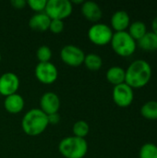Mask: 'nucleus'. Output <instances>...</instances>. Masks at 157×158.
<instances>
[{"label":"nucleus","instance_id":"1","mask_svg":"<svg viewBox=\"0 0 157 158\" xmlns=\"http://www.w3.org/2000/svg\"><path fill=\"white\" fill-rule=\"evenodd\" d=\"M125 82L133 88H142L145 86L152 77V67L144 59H136L132 61L125 70Z\"/></svg>","mask_w":157,"mask_h":158},{"label":"nucleus","instance_id":"2","mask_svg":"<svg viewBox=\"0 0 157 158\" xmlns=\"http://www.w3.org/2000/svg\"><path fill=\"white\" fill-rule=\"evenodd\" d=\"M48 117L39 108L29 110L21 120L23 131L29 136H38L48 127Z\"/></svg>","mask_w":157,"mask_h":158},{"label":"nucleus","instance_id":"3","mask_svg":"<svg viewBox=\"0 0 157 158\" xmlns=\"http://www.w3.org/2000/svg\"><path fill=\"white\" fill-rule=\"evenodd\" d=\"M58 150L65 158H83L88 152V143L83 138L69 136L60 141Z\"/></svg>","mask_w":157,"mask_h":158},{"label":"nucleus","instance_id":"4","mask_svg":"<svg viewBox=\"0 0 157 158\" xmlns=\"http://www.w3.org/2000/svg\"><path fill=\"white\" fill-rule=\"evenodd\" d=\"M111 46L116 54L120 56H131L137 47L136 41L127 31H116L111 39Z\"/></svg>","mask_w":157,"mask_h":158},{"label":"nucleus","instance_id":"5","mask_svg":"<svg viewBox=\"0 0 157 158\" xmlns=\"http://www.w3.org/2000/svg\"><path fill=\"white\" fill-rule=\"evenodd\" d=\"M73 6L68 0H48L44 13L51 19L63 20L72 13Z\"/></svg>","mask_w":157,"mask_h":158},{"label":"nucleus","instance_id":"6","mask_svg":"<svg viewBox=\"0 0 157 158\" xmlns=\"http://www.w3.org/2000/svg\"><path fill=\"white\" fill-rule=\"evenodd\" d=\"M112 29L105 23H94L88 31L89 40L95 45L103 46L111 42L113 37Z\"/></svg>","mask_w":157,"mask_h":158},{"label":"nucleus","instance_id":"7","mask_svg":"<svg viewBox=\"0 0 157 158\" xmlns=\"http://www.w3.org/2000/svg\"><path fill=\"white\" fill-rule=\"evenodd\" d=\"M60 57L66 65L77 68L83 64L85 54L80 47L73 44H68L61 49Z\"/></svg>","mask_w":157,"mask_h":158},{"label":"nucleus","instance_id":"8","mask_svg":"<svg viewBox=\"0 0 157 158\" xmlns=\"http://www.w3.org/2000/svg\"><path fill=\"white\" fill-rule=\"evenodd\" d=\"M36 79L43 84L49 85L54 83L58 77L56 67L51 62L38 63L34 69Z\"/></svg>","mask_w":157,"mask_h":158},{"label":"nucleus","instance_id":"9","mask_svg":"<svg viewBox=\"0 0 157 158\" xmlns=\"http://www.w3.org/2000/svg\"><path fill=\"white\" fill-rule=\"evenodd\" d=\"M115 104L120 107H127L131 105L134 99L133 89L126 82L116 85L112 93Z\"/></svg>","mask_w":157,"mask_h":158},{"label":"nucleus","instance_id":"10","mask_svg":"<svg viewBox=\"0 0 157 158\" xmlns=\"http://www.w3.org/2000/svg\"><path fill=\"white\" fill-rule=\"evenodd\" d=\"M19 87V79L13 72H6L0 76V94L9 96L17 94Z\"/></svg>","mask_w":157,"mask_h":158},{"label":"nucleus","instance_id":"11","mask_svg":"<svg viewBox=\"0 0 157 158\" xmlns=\"http://www.w3.org/2000/svg\"><path fill=\"white\" fill-rule=\"evenodd\" d=\"M60 105L61 104L58 95L52 92H47L43 94L40 100V109L47 116L58 113Z\"/></svg>","mask_w":157,"mask_h":158},{"label":"nucleus","instance_id":"12","mask_svg":"<svg viewBox=\"0 0 157 158\" xmlns=\"http://www.w3.org/2000/svg\"><path fill=\"white\" fill-rule=\"evenodd\" d=\"M81 14L89 21L96 22L102 18L103 12L100 6L93 1H85L81 5Z\"/></svg>","mask_w":157,"mask_h":158},{"label":"nucleus","instance_id":"13","mask_svg":"<svg viewBox=\"0 0 157 158\" xmlns=\"http://www.w3.org/2000/svg\"><path fill=\"white\" fill-rule=\"evenodd\" d=\"M130 24V18L127 11L118 10L111 17V25L116 31H123L129 28Z\"/></svg>","mask_w":157,"mask_h":158},{"label":"nucleus","instance_id":"14","mask_svg":"<svg viewBox=\"0 0 157 158\" xmlns=\"http://www.w3.org/2000/svg\"><path fill=\"white\" fill-rule=\"evenodd\" d=\"M4 107L10 114H19L24 108V99L19 94L6 96L4 101Z\"/></svg>","mask_w":157,"mask_h":158},{"label":"nucleus","instance_id":"15","mask_svg":"<svg viewBox=\"0 0 157 158\" xmlns=\"http://www.w3.org/2000/svg\"><path fill=\"white\" fill-rule=\"evenodd\" d=\"M51 19L44 13H36L31 17L29 20V26L31 30L36 31H45L49 30Z\"/></svg>","mask_w":157,"mask_h":158},{"label":"nucleus","instance_id":"16","mask_svg":"<svg viewBox=\"0 0 157 158\" xmlns=\"http://www.w3.org/2000/svg\"><path fill=\"white\" fill-rule=\"evenodd\" d=\"M125 75L126 72L123 68L119 66H113L106 71V80L116 86L125 82Z\"/></svg>","mask_w":157,"mask_h":158},{"label":"nucleus","instance_id":"17","mask_svg":"<svg viewBox=\"0 0 157 158\" xmlns=\"http://www.w3.org/2000/svg\"><path fill=\"white\" fill-rule=\"evenodd\" d=\"M139 46L146 51L157 50V34L154 31H147L139 41Z\"/></svg>","mask_w":157,"mask_h":158},{"label":"nucleus","instance_id":"18","mask_svg":"<svg viewBox=\"0 0 157 158\" xmlns=\"http://www.w3.org/2000/svg\"><path fill=\"white\" fill-rule=\"evenodd\" d=\"M128 32L135 41H139L147 32L146 24L142 20H135L130 24Z\"/></svg>","mask_w":157,"mask_h":158},{"label":"nucleus","instance_id":"19","mask_svg":"<svg viewBox=\"0 0 157 158\" xmlns=\"http://www.w3.org/2000/svg\"><path fill=\"white\" fill-rule=\"evenodd\" d=\"M141 114L147 119H157V101L151 100L141 107Z\"/></svg>","mask_w":157,"mask_h":158},{"label":"nucleus","instance_id":"20","mask_svg":"<svg viewBox=\"0 0 157 158\" xmlns=\"http://www.w3.org/2000/svg\"><path fill=\"white\" fill-rule=\"evenodd\" d=\"M83 64L86 66L88 69L95 71V70H99L102 68L103 59L97 54H88V55H85Z\"/></svg>","mask_w":157,"mask_h":158},{"label":"nucleus","instance_id":"21","mask_svg":"<svg viewBox=\"0 0 157 158\" xmlns=\"http://www.w3.org/2000/svg\"><path fill=\"white\" fill-rule=\"evenodd\" d=\"M90 131V126L89 124L84 120H79L74 123L72 127V132L73 136L79 137V138H85Z\"/></svg>","mask_w":157,"mask_h":158},{"label":"nucleus","instance_id":"22","mask_svg":"<svg viewBox=\"0 0 157 158\" xmlns=\"http://www.w3.org/2000/svg\"><path fill=\"white\" fill-rule=\"evenodd\" d=\"M140 158H157V145L153 143H144L139 152Z\"/></svg>","mask_w":157,"mask_h":158},{"label":"nucleus","instance_id":"23","mask_svg":"<svg viewBox=\"0 0 157 158\" xmlns=\"http://www.w3.org/2000/svg\"><path fill=\"white\" fill-rule=\"evenodd\" d=\"M36 56L39 60V63L50 62V59L52 57V51L47 45H42L37 49Z\"/></svg>","mask_w":157,"mask_h":158},{"label":"nucleus","instance_id":"24","mask_svg":"<svg viewBox=\"0 0 157 158\" xmlns=\"http://www.w3.org/2000/svg\"><path fill=\"white\" fill-rule=\"evenodd\" d=\"M47 0H28L27 5L35 12L42 13L44 12Z\"/></svg>","mask_w":157,"mask_h":158},{"label":"nucleus","instance_id":"25","mask_svg":"<svg viewBox=\"0 0 157 158\" xmlns=\"http://www.w3.org/2000/svg\"><path fill=\"white\" fill-rule=\"evenodd\" d=\"M64 30V22L63 20L59 19H51L50 26H49V31L53 33H60Z\"/></svg>","mask_w":157,"mask_h":158},{"label":"nucleus","instance_id":"26","mask_svg":"<svg viewBox=\"0 0 157 158\" xmlns=\"http://www.w3.org/2000/svg\"><path fill=\"white\" fill-rule=\"evenodd\" d=\"M11 5L16 9H22L27 6V1L25 0H11Z\"/></svg>","mask_w":157,"mask_h":158},{"label":"nucleus","instance_id":"27","mask_svg":"<svg viewBox=\"0 0 157 158\" xmlns=\"http://www.w3.org/2000/svg\"><path fill=\"white\" fill-rule=\"evenodd\" d=\"M47 117H48V123L49 124L56 125L60 121V116L58 115V113L52 114V115H48Z\"/></svg>","mask_w":157,"mask_h":158},{"label":"nucleus","instance_id":"28","mask_svg":"<svg viewBox=\"0 0 157 158\" xmlns=\"http://www.w3.org/2000/svg\"><path fill=\"white\" fill-rule=\"evenodd\" d=\"M152 29H153L152 31H154L155 34H157V16L155 17V19L152 21Z\"/></svg>","mask_w":157,"mask_h":158},{"label":"nucleus","instance_id":"29","mask_svg":"<svg viewBox=\"0 0 157 158\" xmlns=\"http://www.w3.org/2000/svg\"><path fill=\"white\" fill-rule=\"evenodd\" d=\"M83 0H78V1H76V0H74V1H72L71 2V4H76V5H82L83 4Z\"/></svg>","mask_w":157,"mask_h":158},{"label":"nucleus","instance_id":"30","mask_svg":"<svg viewBox=\"0 0 157 158\" xmlns=\"http://www.w3.org/2000/svg\"><path fill=\"white\" fill-rule=\"evenodd\" d=\"M1 60H2V56H1V53H0V63H1Z\"/></svg>","mask_w":157,"mask_h":158}]
</instances>
